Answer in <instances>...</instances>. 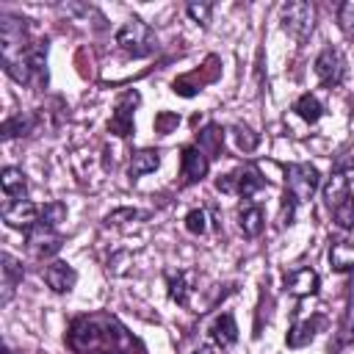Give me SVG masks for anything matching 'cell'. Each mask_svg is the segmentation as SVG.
<instances>
[{"mask_svg":"<svg viewBox=\"0 0 354 354\" xmlns=\"http://www.w3.org/2000/svg\"><path fill=\"white\" fill-rule=\"evenodd\" d=\"M111 326H116L108 318H77L69 329V346L77 354H94L100 348L113 346V332Z\"/></svg>","mask_w":354,"mask_h":354,"instance_id":"cell-1","label":"cell"},{"mask_svg":"<svg viewBox=\"0 0 354 354\" xmlns=\"http://www.w3.org/2000/svg\"><path fill=\"white\" fill-rule=\"evenodd\" d=\"M116 44H119L127 55L144 58V55H152V53H155L158 39H155V30H152L147 22H141V19L133 17V19H127V22L119 25V30H116Z\"/></svg>","mask_w":354,"mask_h":354,"instance_id":"cell-2","label":"cell"},{"mask_svg":"<svg viewBox=\"0 0 354 354\" xmlns=\"http://www.w3.org/2000/svg\"><path fill=\"white\" fill-rule=\"evenodd\" d=\"M279 19H282V30L288 36H293L296 41H304L310 33H313V19H315V11L310 3L304 0H290L279 8Z\"/></svg>","mask_w":354,"mask_h":354,"instance_id":"cell-3","label":"cell"},{"mask_svg":"<svg viewBox=\"0 0 354 354\" xmlns=\"http://www.w3.org/2000/svg\"><path fill=\"white\" fill-rule=\"evenodd\" d=\"M285 177H288V194L296 199V202H304L315 194V188L321 185V174L315 166L310 163H290L285 169Z\"/></svg>","mask_w":354,"mask_h":354,"instance_id":"cell-4","label":"cell"},{"mask_svg":"<svg viewBox=\"0 0 354 354\" xmlns=\"http://www.w3.org/2000/svg\"><path fill=\"white\" fill-rule=\"evenodd\" d=\"M263 185H266V180L260 177V171H257L254 166L238 169L235 174H224L221 180H216V188H218V191H238L243 199L254 196Z\"/></svg>","mask_w":354,"mask_h":354,"instance_id":"cell-5","label":"cell"},{"mask_svg":"<svg viewBox=\"0 0 354 354\" xmlns=\"http://www.w3.org/2000/svg\"><path fill=\"white\" fill-rule=\"evenodd\" d=\"M138 102H141L138 91H124V94L116 100L113 116H111V122H108V130H111L113 136L127 138V136L133 133V113H136Z\"/></svg>","mask_w":354,"mask_h":354,"instance_id":"cell-6","label":"cell"},{"mask_svg":"<svg viewBox=\"0 0 354 354\" xmlns=\"http://www.w3.org/2000/svg\"><path fill=\"white\" fill-rule=\"evenodd\" d=\"M25 238H28V246H30V252H33L36 257H53V254L61 249V243H64V238L55 232V227H47V224H41V221H36V224L25 232Z\"/></svg>","mask_w":354,"mask_h":354,"instance_id":"cell-7","label":"cell"},{"mask_svg":"<svg viewBox=\"0 0 354 354\" xmlns=\"http://www.w3.org/2000/svg\"><path fill=\"white\" fill-rule=\"evenodd\" d=\"M39 207L30 202V199H11L3 205V221L8 227H17V230H30L36 221H39Z\"/></svg>","mask_w":354,"mask_h":354,"instance_id":"cell-8","label":"cell"},{"mask_svg":"<svg viewBox=\"0 0 354 354\" xmlns=\"http://www.w3.org/2000/svg\"><path fill=\"white\" fill-rule=\"evenodd\" d=\"M343 69H346L343 55H340L335 47L321 50V55L315 58V75H318V80H321L324 86H337V83L343 80Z\"/></svg>","mask_w":354,"mask_h":354,"instance_id":"cell-9","label":"cell"},{"mask_svg":"<svg viewBox=\"0 0 354 354\" xmlns=\"http://www.w3.org/2000/svg\"><path fill=\"white\" fill-rule=\"evenodd\" d=\"M25 66L30 75V86L47 83V39L30 41V47L25 50Z\"/></svg>","mask_w":354,"mask_h":354,"instance_id":"cell-10","label":"cell"},{"mask_svg":"<svg viewBox=\"0 0 354 354\" xmlns=\"http://www.w3.org/2000/svg\"><path fill=\"white\" fill-rule=\"evenodd\" d=\"M324 202L329 210H337L343 205H351V185L346 180V174L335 171L326 183H324Z\"/></svg>","mask_w":354,"mask_h":354,"instance_id":"cell-11","label":"cell"},{"mask_svg":"<svg viewBox=\"0 0 354 354\" xmlns=\"http://www.w3.org/2000/svg\"><path fill=\"white\" fill-rule=\"evenodd\" d=\"M44 282H47L55 293H69V290L75 288V282H77V274H75V268H72L69 263L55 260V263H50V266L44 268Z\"/></svg>","mask_w":354,"mask_h":354,"instance_id":"cell-12","label":"cell"},{"mask_svg":"<svg viewBox=\"0 0 354 354\" xmlns=\"http://www.w3.org/2000/svg\"><path fill=\"white\" fill-rule=\"evenodd\" d=\"M207 169H210V160L196 144L183 149V180L185 183H199L207 174Z\"/></svg>","mask_w":354,"mask_h":354,"instance_id":"cell-13","label":"cell"},{"mask_svg":"<svg viewBox=\"0 0 354 354\" xmlns=\"http://www.w3.org/2000/svg\"><path fill=\"white\" fill-rule=\"evenodd\" d=\"M0 274H3V296H0V301L3 304H8L11 301V296H14V290H17V285L22 282V263L14 257V254H8V252H3L0 254Z\"/></svg>","mask_w":354,"mask_h":354,"instance_id":"cell-14","label":"cell"},{"mask_svg":"<svg viewBox=\"0 0 354 354\" xmlns=\"http://www.w3.org/2000/svg\"><path fill=\"white\" fill-rule=\"evenodd\" d=\"M285 290L293 296H313L318 290V274L313 268H296L290 274H285Z\"/></svg>","mask_w":354,"mask_h":354,"instance_id":"cell-15","label":"cell"},{"mask_svg":"<svg viewBox=\"0 0 354 354\" xmlns=\"http://www.w3.org/2000/svg\"><path fill=\"white\" fill-rule=\"evenodd\" d=\"M329 266L337 271V274H346V271H354V241H335L329 246Z\"/></svg>","mask_w":354,"mask_h":354,"instance_id":"cell-16","label":"cell"},{"mask_svg":"<svg viewBox=\"0 0 354 354\" xmlns=\"http://www.w3.org/2000/svg\"><path fill=\"white\" fill-rule=\"evenodd\" d=\"M210 337H213V343H216V346H221V348L232 346V343L238 340V326H235V318H232L230 313L218 315V318L210 324Z\"/></svg>","mask_w":354,"mask_h":354,"instance_id":"cell-17","label":"cell"},{"mask_svg":"<svg viewBox=\"0 0 354 354\" xmlns=\"http://www.w3.org/2000/svg\"><path fill=\"white\" fill-rule=\"evenodd\" d=\"M0 185H3V191H6L8 199H25L28 180H25L22 169H17V166H6V169L0 171Z\"/></svg>","mask_w":354,"mask_h":354,"instance_id":"cell-18","label":"cell"},{"mask_svg":"<svg viewBox=\"0 0 354 354\" xmlns=\"http://www.w3.org/2000/svg\"><path fill=\"white\" fill-rule=\"evenodd\" d=\"M158 166H160V152H158V149H138V152H133V158H130V177L138 180V177L155 171Z\"/></svg>","mask_w":354,"mask_h":354,"instance_id":"cell-19","label":"cell"},{"mask_svg":"<svg viewBox=\"0 0 354 354\" xmlns=\"http://www.w3.org/2000/svg\"><path fill=\"white\" fill-rule=\"evenodd\" d=\"M33 124H36V116L19 111V113H11V116L3 122L0 133H3L6 141H11V138H17V136H28V133L33 130Z\"/></svg>","mask_w":354,"mask_h":354,"instance_id":"cell-20","label":"cell"},{"mask_svg":"<svg viewBox=\"0 0 354 354\" xmlns=\"http://www.w3.org/2000/svg\"><path fill=\"white\" fill-rule=\"evenodd\" d=\"M196 147L207 155V160L216 158V155H221V149H224V133H221V127H218V124H207V127L196 136Z\"/></svg>","mask_w":354,"mask_h":354,"instance_id":"cell-21","label":"cell"},{"mask_svg":"<svg viewBox=\"0 0 354 354\" xmlns=\"http://www.w3.org/2000/svg\"><path fill=\"white\" fill-rule=\"evenodd\" d=\"M263 221L266 218H263L260 205H243L238 210V224H241V230H243L246 238H257L263 232Z\"/></svg>","mask_w":354,"mask_h":354,"instance_id":"cell-22","label":"cell"},{"mask_svg":"<svg viewBox=\"0 0 354 354\" xmlns=\"http://www.w3.org/2000/svg\"><path fill=\"white\" fill-rule=\"evenodd\" d=\"M318 326H321V318H310V321H299V324H293L290 332H288V337H285L288 346H290V348H301V346L313 343Z\"/></svg>","mask_w":354,"mask_h":354,"instance_id":"cell-23","label":"cell"},{"mask_svg":"<svg viewBox=\"0 0 354 354\" xmlns=\"http://www.w3.org/2000/svg\"><path fill=\"white\" fill-rule=\"evenodd\" d=\"M293 111H296L304 122L315 124V122L321 119V113H324V105H321V100H318L315 94H301V97L293 102Z\"/></svg>","mask_w":354,"mask_h":354,"instance_id":"cell-24","label":"cell"},{"mask_svg":"<svg viewBox=\"0 0 354 354\" xmlns=\"http://www.w3.org/2000/svg\"><path fill=\"white\" fill-rule=\"evenodd\" d=\"M188 274H169V296L177 304H188Z\"/></svg>","mask_w":354,"mask_h":354,"instance_id":"cell-25","label":"cell"},{"mask_svg":"<svg viewBox=\"0 0 354 354\" xmlns=\"http://www.w3.org/2000/svg\"><path fill=\"white\" fill-rule=\"evenodd\" d=\"M64 216H66V207H64L61 202H50V205H44V207H41L39 221H41V224H47V227H58V224L64 221Z\"/></svg>","mask_w":354,"mask_h":354,"instance_id":"cell-26","label":"cell"},{"mask_svg":"<svg viewBox=\"0 0 354 354\" xmlns=\"http://www.w3.org/2000/svg\"><path fill=\"white\" fill-rule=\"evenodd\" d=\"M185 11H188V17H191L194 22L207 25V22H210V14H213V3H188Z\"/></svg>","mask_w":354,"mask_h":354,"instance_id":"cell-27","label":"cell"},{"mask_svg":"<svg viewBox=\"0 0 354 354\" xmlns=\"http://www.w3.org/2000/svg\"><path fill=\"white\" fill-rule=\"evenodd\" d=\"M232 133H235V144H238V149H243V152H252V149L257 147V141H260V138H257L249 127H243V124H238Z\"/></svg>","mask_w":354,"mask_h":354,"instance_id":"cell-28","label":"cell"},{"mask_svg":"<svg viewBox=\"0 0 354 354\" xmlns=\"http://www.w3.org/2000/svg\"><path fill=\"white\" fill-rule=\"evenodd\" d=\"M348 340H354V301L348 304V310H346V315H343V324H340V337H337V346H343V343H348Z\"/></svg>","mask_w":354,"mask_h":354,"instance_id":"cell-29","label":"cell"},{"mask_svg":"<svg viewBox=\"0 0 354 354\" xmlns=\"http://www.w3.org/2000/svg\"><path fill=\"white\" fill-rule=\"evenodd\" d=\"M185 230L194 232V235H202V232L207 230V224H205V210H191V213L185 216Z\"/></svg>","mask_w":354,"mask_h":354,"instance_id":"cell-30","label":"cell"},{"mask_svg":"<svg viewBox=\"0 0 354 354\" xmlns=\"http://www.w3.org/2000/svg\"><path fill=\"white\" fill-rule=\"evenodd\" d=\"M177 122H180L177 113H166V111H163V113L155 116V130H158V133H169L171 127H177Z\"/></svg>","mask_w":354,"mask_h":354,"instance_id":"cell-31","label":"cell"},{"mask_svg":"<svg viewBox=\"0 0 354 354\" xmlns=\"http://www.w3.org/2000/svg\"><path fill=\"white\" fill-rule=\"evenodd\" d=\"M296 199L285 191V202H282V224H293V216H296Z\"/></svg>","mask_w":354,"mask_h":354,"instance_id":"cell-32","label":"cell"},{"mask_svg":"<svg viewBox=\"0 0 354 354\" xmlns=\"http://www.w3.org/2000/svg\"><path fill=\"white\" fill-rule=\"evenodd\" d=\"M340 22H343L346 30L351 28V22H354V6H351V3H343V6H340Z\"/></svg>","mask_w":354,"mask_h":354,"instance_id":"cell-33","label":"cell"},{"mask_svg":"<svg viewBox=\"0 0 354 354\" xmlns=\"http://www.w3.org/2000/svg\"><path fill=\"white\" fill-rule=\"evenodd\" d=\"M191 354H216V348H213V346H199V348L191 351Z\"/></svg>","mask_w":354,"mask_h":354,"instance_id":"cell-34","label":"cell"},{"mask_svg":"<svg viewBox=\"0 0 354 354\" xmlns=\"http://www.w3.org/2000/svg\"><path fill=\"white\" fill-rule=\"evenodd\" d=\"M94 354H119L113 346H108V348H100V351H94Z\"/></svg>","mask_w":354,"mask_h":354,"instance_id":"cell-35","label":"cell"},{"mask_svg":"<svg viewBox=\"0 0 354 354\" xmlns=\"http://www.w3.org/2000/svg\"><path fill=\"white\" fill-rule=\"evenodd\" d=\"M0 354H14V351H11L8 346H3V351H0Z\"/></svg>","mask_w":354,"mask_h":354,"instance_id":"cell-36","label":"cell"},{"mask_svg":"<svg viewBox=\"0 0 354 354\" xmlns=\"http://www.w3.org/2000/svg\"><path fill=\"white\" fill-rule=\"evenodd\" d=\"M351 205H354V194H351Z\"/></svg>","mask_w":354,"mask_h":354,"instance_id":"cell-37","label":"cell"}]
</instances>
